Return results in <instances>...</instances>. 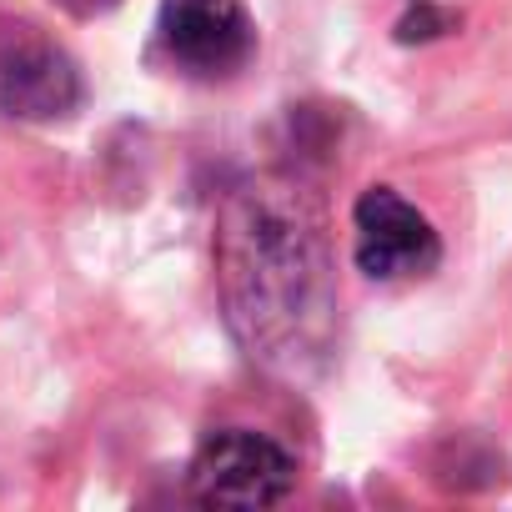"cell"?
Returning a JSON list of instances; mask_svg holds the SVG:
<instances>
[{"label":"cell","instance_id":"obj_1","mask_svg":"<svg viewBox=\"0 0 512 512\" xmlns=\"http://www.w3.org/2000/svg\"><path fill=\"white\" fill-rule=\"evenodd\" d=\"M216 282L251 362L277 377H307L327 362L337 342V277L312 186L292 176L231 186L216 216Z\"/></svg>","mask_w":512,"mask_h":512},{"label":"cell","instance_id":"obj_2","mask_svg":"<svg viewBox=\"0 0 512 512\" xmlns=\"http://www.w3.org/2000/svg\"><path fill=\"white\" fill-rule=\"evenodd\" d=\"M292 482H297L292 452L246 427L211 432L196 447L191 472H186V487L201 507H231V512L272 507L292 492Z\"/></svg>","mask_w":512,"mask_h":512},{"label":"cell","instance_id":"obj_3","mask_svg":"<svg viewBox=\"0 0 512 512\" xmlns=\"http://www.w3.org/2000/svg\"><path fill=\"white\" fill-rule=\"evenodd\" d=\"M156 41L176 71L196 81H226L251 61L256 26L241 0H161Z\"/></svg>","mask_w":512,"mask_h":512},{"label":"cell","instance_id":"obj_4","mask_svg":"<svg viewBox=\"0 0 512 512\" xmlns=\"http://www.w3.org/2000/svg\"><path fill=\"white\" fill-rule=\"evenodd\" d=\"M81 106L76 61L31 21H0V111L16 121H56Z\"/></svg>","mask_w":512,"mask_h":512},{"label":"cell","instance_id":"obj_5","mask_svg":"<svg viewBox=\"0 0 512 512\" xmlns=\"http://www.w3.org/2000/svg\"><path fill=\"white\" fill-rule=\"evenodd\" d=\"M352 226H357V267L372 282L427 277L442 262V241H437L432 221L407 196H397L392 186L362 191Z\"/></svg>","mask_w":512,"mask_h":512},{"label":"cell","instance_id":"obj_6","mask_svg":"<svg viewBox=\"0 0 512 512\" xmlns=\"http://www.w3.org/2000/svg\"><path fill=\"white\" fill-rule=\"evenodd\" d=\"M442 26H447V16L432 11V6H422V11H412V16L397 26V41H432V36H442Z\"/></svg>","mask_w":512,"mask_h":512}]
</instances>
